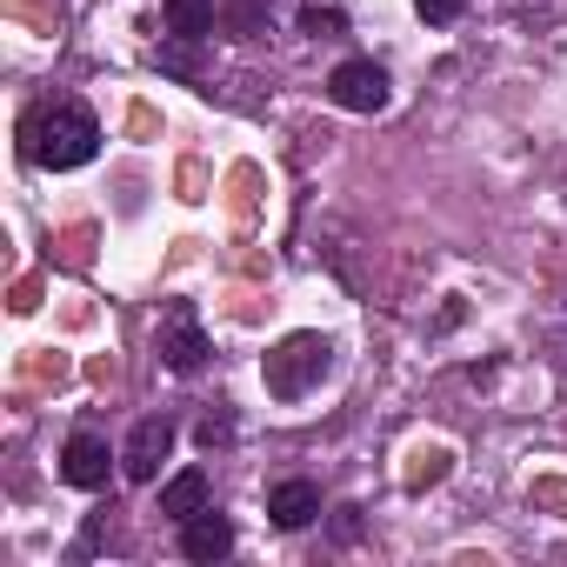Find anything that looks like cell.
I'll return each mask as SVG.
<instances>
[{
  "label": "cell",
  "mask_w": 567,
  "mask_h": 567,
  "mask_svg": "<svg viewBox=\"0 0 567 567\" xmlns=\"http://www.w3.org/2000/svg\"><path fill=\"white\" fill-rule=\"evenodd\" d=\"M328 101L334 107H348V114H381L388 101H394V81H388V68L381 61H341L334 74H328Z\"/></svg>",
  "instance_id": "277c9868"
},
{
  "label": "cell",
  "mask_w": 567,
  "mask_h": 567,
  "mask_svg": "<svg viewBox=\"0 0 567 567\" xmlns=\"http://www.w3.org/2000/svg\"><path fill=\"white\" fill-rule=\"evenodd\" d=\"M267 514H274V527H308V520H321V487L315 481H274L267 487Z\"/></svg>",
  "instance_id": "ba28073f"
},
{
  "label": "cell",
  "mask_w": 567,
  "mask_h": 567,
  "mask_svg": "<svg viewBox=\"0 0 567 567\" xmlns=\"http://www.w3.org/2000/svg\"><path fill=\"white\" fill-rule=\"evenodd\" d=\"M174 421L167 414H147V421H134V434H127V447H121V474L127 481H161V461L174 454Z\"/></svg>",
  "instance_id": "5b68a950"
},
{
  "label": "cell",
  "mask_w": 567,
  "mask_h": 567,
  "mask_svg": "<svg viewBox=\"0 0 567 567\" xmlns=\"http://www.w3.org/2000/svg\"><path fill=\"white\" fill-rule=\"evenodd\" d=\"M348 21H341V8H308L301 14V34H315V41H328V34H341Z\"/></svg>",
  "instance_id": "8fae6325"
},
{
  "label": "cell",
  "mask_w": 567,
  "mask_h": 567,
  "mask_svg": "<svg viewBox=\"0 0 567 567\" xmlns=\"http://www.w3.org/2000/svg\"><path fill=\"white\" fill-rule=\"evenodd\" d=\"M107 467H114L107 434H101V427H74L68 447H61V481L81 487V494H94V487H107Z\"/></svg>",
  "instance_id": "8992f818"
},
{
  "label": "cell",
  "mask_w": 567,
  "mask_h": 567,
  "mask_svg": "<svg viewBox=\"0 0 567 567\" xmlns=\"http://www.w3.org/2000/svg\"><path fill=\"white\" fill-rule=\"evenodd\" d=\"M21 154H28L34 167H54V174L87 167V161L101 154V121H94V107H87V101H68V94L28 107V121H21Z\"/></svg>",
  "instance_id": "6da1fadb"
},
{
  "label": "cell",
  "mask_w": 567,
  "mask_h": 567,
  "mask_svg": "<svg viewBox=\"0 0 567 567\" xmlns=\"http://www.w3.org/2000/svg\"><path fill=\"white\" fill-rule=\"evenodd\" d=\"M181 554H187L194 567L227 560V554H234V520H227V514H214V507L187 514V520H181Z\"/></svg>",
  "instance_id": "52a82bcc"
},
{
  "label": "cell",
  "mask_w": 567,
  "mask_h": 567,
  "mask_svg": "<svg viewBox=\"0 0 567 567\" xmlns=\"http://www.w3.org/2000/svg\"><path fill=\"white\" fill-rule=\"evenodd\" d=\"M161 14H167V34L194 48V41H207V34H214V14H220V0H167Z\"/></svg>",
  "instance_id": "30bf717a"
},
{
  "label": "cell",
  "mask_w": 567,
  "mask_h": 567,
  "mask_svg": "<svg viewBox=\"0 0 567 567\" xmlns=\"http://www.w3.org/2000/svg\"><path fill=\"white\" fill-rule=\"evenodd\" d=\"M328 374H334V341L315 334V328H301V334H288V341H274V354L260 361V381H267L274 401H308Z\"/></svg>",
  "instance_id": "7a4b0ae2"
},
{
  "label": "cell",
  "mask_w": 567,
  "mask_h": 567,
  "mask_svg": "<svg viewBox=\"0 0 567 567\" xmlns=\"http://www.w3.org/2000/svg\"><path fill=\"white\" fill-rule=\"evenodd\" d=\"M461 8H467V0H414V14H421L427 28H447V21H461Z\"/></svg>",
  "instance_id": "4fadbf2b"
},
{
  "label": "cell",
  "mask_w": 567,
  "mask_h": 567,
  "mask_svg": "<svg viewBox=\"0 0 567 567\" xmlns=\"http://www.w3.org/2000/svg\"><path fill=\"white\" fill-rule=\"evenodd\" d=\"M200 507H214V487H207L200 467H181V474L161 487V514H167V520H187V514H200Z\"/></svg>",
  "instance_id": "9c48e42d"
},
{
  "label": "cell",
  "mask_w": 567,
  "mask_h": 567,
  "mask_svg": "<svg viewBox=\"0 0 567 567\" xmlns=\"http://www.w3.org/2000/svg\"><path fill=\"white\" fill-rule=\"evenodd\" d=\"M154 354L174 368V374H200L207 368V328H200V308L194 301H167L161 308V328H154Z\"/></svg>",
  "instance_id": "3957f363"
},
{
  "label": "cell",
  "mask_w": 567,
  "mask_h": 567,
  "mask_svg": "<svg viewBox=\"0 0 567 567\" xmlns=\"http://www.w3.org/2000/svg\"><path fill=\"white\" fill-rule=\"evenodd\" d=\"M227 441H234V414H227V408H214V414L200 421V447L214 454V447H227Z\"/></svg>",
  "instance_id": "7c38bea8"
}]
</instances>
